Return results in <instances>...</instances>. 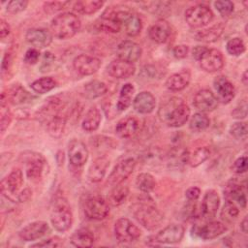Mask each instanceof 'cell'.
<instances>
[{
    "label": "cell",
    "mask_w": 248,
    "mask_h": 248,
    "mask_svg": "<svg viewBox=\"0 0 248 248\" xmlns=\"http://www.w3.org/2000/svg\"><path fill=\"white\" fill-rule=\"evenodd\" d=\"M45 158L38 153H30L26 159V176L32 181H39L44 172Z\"/></svg>",
    "instance_id": "21"
},
{
    "label": "cell",
    "mask_w": 248,
    "mask_h": 248,
    "mask_svg": "<svg viewBox=\"0 0 248 248\" xmlns=\"http://www.w3.org/2000/svg\"><path fill=\"white\" fill-rule=\"evenodd\" d=\"M68 4H70L69 1H48L44 3V10L48 14H53L65 9Z\"/></svg>",
    "instance_id": "50"
},
{
    "label": "cell",
    "mask_w": 248,
    "mask_h": 248,
    "mask_svg": "<svg viewBox=\"0 0 248 248\" xmlns=\"http://www.w3.org/2000/svg\"><path fill=\"white\" fill-rule=\"evenodd\" d=\"M108 91L106 83L100 80H91L84 84L83 93L87 99H95L103 96Z\"/></svg>",
    "instance_id": "36"
},
{
    "label": "cell",
    "mask_w": 248,
    "mask_h": 248,
    "mask_svg": "<svg viewBox=\"0 0 248 248\" xmlns=\"http://www.w3.org/2000/svg\"><path fill=\"white\" fill-rule=\"evenodd\" d=\"M116 15L122 28H124V31L128 36L135 37L140 33L142 29V21L137 14L126 10H116Z\"/></svg>",
    "instance_id": "9"
},
{
    "label": "cell",
    "mask_w": 248,
    "mask_h": 248,
    "mask_svg": "<svg viewBox=\"0 0 248 248\" xmlns=\"http://www.w3.org/2000/svg\"><path fill=\"white\" fill-rule=\"evenodd\" d=\"M23 184V174L20 169H14L1 181V193L8 200L13 201V197L19 194V190Z\"/></svg>",
    "instance_id": "8"
},
{
    "label": "cell",
    "mask_w": 248,
    "mask_h": 248,
    "mask_svg": "<svg viewBox=\"0 0 248 248\" xmlns=\"http://www.w3.org/2000/svg\"><path fill=\"white\" fill-rule=\"evenodd\" d=\"M224 195L226 200L232 201L234 203L236 202L242 208L246 207V194L244 188L240 184L230 182L224 191Z\"/></svg>",
    "instance_id": "29"
},
{
    "label": "cell",
    "mask_w": 248,
    "mask_h": 248,
    "mask_svg": "<svg viewBox=\"0 0 248 248\" xmlns=\"http://www.w3.org/2000/svg\"><path fill=\"white\" fill-rule=\"evenodd\" d=\"M210 156V150L206 146L199 147L192 154H189L187 164L192 168H197L201 164L204 163Z\"/></svg>",
    "instance_id": "42"
},
{
    "label": "cell",
    "mask_w": 248,
    "mask_h": 248,
    "mask_svg": "<svg viewBox=\"0 0 248 248\" xmlns=\"http://www.w3.org/2000/svg\"><path fill=\"white\" fill-rule=\"evenodd\" d=\"M114 235L119 242L131 243L138 240L141 234L140 230L129 219L119 218L114 224Z\"/></svg>",
    "instance_id": "6"
},
{
    "label": "cell",
    "mask_w": 248,
    "mask_h": 248,
    "mask_svg": "<svg viewBox=\"0 0 248 248\" xmlns=\"http://www.w3.org/2000/svg\"><path fill=\"white\" fill-rule=\"evenodd\" d=\"M88 149L86 145L79 140L73 139L68 146V158L72 166L82 167L88 159Z\"/></svg>",
    "instance_id": "15"
},
{
    "label": "cell",
    "mask_w": 248,
    "mask_h": 248,
    "mask_svg": "<svg viewBox=\"0 0 248 248\" xmlns=\"http://www.w3.org/2000/svg\"><path fill=\"white\" fill-rule=\"evenodd\" d=\"M109 76L115 78H128L132 77L136 72V67L134 63H130L121 59L112 60L107 67Z\"/></svg>",
    "instance_id": "22"
},
{
    "label": "cell",
    "mask_w": 248,
    "mask_h": 248,
    "mask_svg": "<svg viewBox=\"0 0 248 248\" xmlns=\"http://www.w3.org/2000/svg\"><path fill=\"white\" fill-rule=\"evenodd\" d=\"M135 219L145 229L153 231L160 227L164 220L163 214L150 202H140L133 206Z\"/></svg>",
    "instance_id": "3"
},
{
    "label": "cell",
    "mask_w": 248,
    "mask_h": 248,
    "mask_svg": "<svg viewBox=\"0 0 248 248\" xmlns=\"http://www.w3.org/2000/svg\"><path fill=\"white\" fill-rule=\"evenodd\" d=\"M185 20L192 28H202L210 23L214 17L212 10L204 4H197L185 11Z\"/></svg>",
    "instance_id": "5"
},
{
    "label": "cell",
    "mask_w": 248,
    "mask_h": 248,
    "mask_svg": "<svg viewBox=\"0 0 248 248\" xmlns=\"http://www.w3.org/2000/svg\"><path fill=\"white\" fill-rule=\"evenodd\" d=\"M218 100L213 92L208 89H202L196 93L193 100L194 107L201 112H209L218 106Z\"/></svg>",
    "instance_id": "19"
},
{
    "label": "cell",
    "mask_w": 248,
    "mask_h": 248,
    "mask_svg": "<svg viewBox=\"0 0 248 248\" xmlns=\"http://www.w3.org/2000/svg\"><path fill=\"white\" fill-rule=\"evenodd\" d=\"M40 58V51L39 49L37 48H29L26 52H25V55H24V62L27 63V64H30V65H34L38 62Z\"/></svg>",
    "instance_id": "52"
},
{
    "label": "cell",
    "mask_w": 248,
    "mask_h": 248,
    "mask_svg": "<svg viewBox=\"0 0 248 248\" xmlns=\"http://www.w3.org/2000/svg\"><path fill=\"white\" fill-rule=\"evenodd\" d=\"M142 49L139 44L131 40L122 41L116 47V56L118 59L134 63L141 56Z\"/></svg>",
    "instance_id": "17"
},
{
    "label": "cell",
    "mask_w": 248,
    "mask_h": 248,
    "mask_svg": "<svg viewBox=\"0 0 248 248\" xmlns=\"http://www.w3.org/2000/svg\"><path fill=\"white\" fill-rule=\"evenodd\" d=\"M11 63V59H10V54H5V56L3 57V60H2V71H7L8 68H9V65Z\"/></svg>",
    "instance_id": "60"
},
{
    "label": "cell",
    "mask_w": 248,
    "mask_h": 248,
    "mask_svg": "<svg viewBox=\"0 0 248 248\" xmlns=\"http://www.w3.org/2000/svg\"><path fill=\"white\" fill-rule=\"evenodd\" d=\"M52 34L45 28H31L25 34L26 42L34 48H44L48 46L52 42Z\"/></svg>",
    "instance_id": "18"
},
{
    "label": "cell",
    "mask_w": 248,
    "mask_h": 248,
    "mask_svg": "<svg viewBox=\"0 0 248 248\" xmlns=\"http://www.w3.org/2000/svg\"><path fill=\"white\" fill-rule=\"evenodd\" d=\"M135 183L137 188L143 193L151 192L156 186V181L154 176L148 172L140 173L137 176Z\"/></svg>",
    "instance_id": "41"
},
{
    "label": "cell",
    "mask_w": 248,
    "mask_h": 248,
    "mask_svg": "<svg viewBox=\"0 0 248 248\" xmlns=\"http://www.w3.org/2000/svg\"><path fill=\"white\" fill-rule=\"evenodd\" d=\"M96 27L100 31L108 33H118L122 29L116 11H107L96 21Z\"/></svg>",
    "instance_id": "25"
},
{
    "label": "cell",
    "mask_w": 248,
    "mask_h": 248,
    "mask_svg": "<svg viewBox=\"0 0 248 248\" xmlns=\"http://www.w3.org/2000/svg\"><path fill=\"white\" fill-rule=\"evenodd\" d=\"M232 115L236 119H243L247 116V104L245 100H243V102L235 107V108L232 111Z\"/></svg>",
    "instance_id": "53"
},
{
    "label": "cell",
    "mask_w": 248,
    "mask_h": 248,
    "mask_svg": "<svg viewBox=\"0 0 248 248\" xmlns=\"http://www.w3.org/2000/svg\"><path fill=\"white\" fill-rule=\"evenodd\" d=\"M135 93V87L132 83H125L119 92V97L116 103V108L119 111H123L128 108L133 101V95Z\"/></svg>",
    "instance_id": "34"
},
{
    "label": "cell",
    "mask_w": 248,
    "mask_h": 248,
    "mask_svg": "<svg viewBox=\"0 0 248 248\" xmlns=\"http://www.w3.org/2000/svg\"><path fill=\"white\" fill-rule=\"evenodd\" d=\"M54 61V55L49 52V51H46L44 53V58H43V65H42V68L45 66L46 69L48 65H50L52 62Z\"/></svg>",
    "instance_id": "59"
},
{
    "label": "cell",
    "mask_w": 248,
    "mask_h": 248,
    "mask_svg": "<svg viewBox=\"0 0 248 248\" xmlns=\"http://www.w3.org/2000/svg\"><path fill=\"white\" fill-rule=\"evenodd\" d=\"M109 167V160L105 157H99L93 161L88 170V178L91 182H100L106 175L107 170Z\"/></svg>",
    "instance_id": "28"
},
{
    "label": "cell",
    "mask_w": 248,
    "mask_h": 248,
    "mask_svg": "<svg viewBox=\"0 0 248 248\" xmlns=\"http://www.w3.org/2000/svg\"><path fill=\"white\" fill-rule=\"evenodd\" d=\"M158 116L167 126L178 128L188 121L190 108L183 99L179 97H171L160 105Z\"/></svg>",
    "instance_id": "1"
},
{
    "label": "cell",
    "mask_w": 248,
    "mask_h": 248,
    "mask_svg": "<svg viewBox=\"0 0 248 248\" xmlns=\"http://www.w3.org/2000/svg\"><path fill=\"white\" fill-rule=\"evenodd\" d=\"M213 87L218 102L224 105L231 103L235 96V88L233 84L225 76H218L215 78L213 80Z\"/></svg>",
    "instance_id": "13"
},
{
    "label": "cell",
    "mask_w": 248,
    "mask_h": 248,
    "mask_svg": "<svg viewBox=\"0 0 248 248\" xmlns=\"http://www.w3.org/2000/svg\"><path fill=\"white\" fill-rule=\"evenodd\" d=\"M10 31H11V28H10L9 23L5 19L1 18L0 19V37H1V39H4L5 37H7L10 34Z\"/></svg>",
    "instance_id": "56"
},
{
    "label": "cell",
    "mask_w": 248,
    "mask_h": 248,
    "mask_svg": "<svg viewBox=\"0 0 248 248\" xmlns=\"http://www.w3.org/2000/svg\"><path fill=\"white\" fill-rule=\"evenodd\" d=\"M105 2L101 0H83V1H78L74 4V10L79 14L83 15H92L99 11L103 6Z\"/></svg>",
    "instance_id": "37"
},
{
    "label": "cell",
    "mask_w": 248,
    "mask_h": 248,
    "mask_svg": "<svg viewBox=\"0 0 248 248\" xmlns=\"http://www.w3.org/2000/svg\"><path fill=\"white\" fill-rule=\"evenodd\" d=\"M31 195H32L31 190H30L29 188H25V189H23L21 192H19V194L17 195V201H18L19 202H26V201H28V200L30 199Z\"/></svg>",
    "instance_id": "58"
},
{
    "label": "cell",
    "mask_w": 248,
    "mask_h": 248,
    "mask_svg": "<svg viewBox=\"0 0 248 248\" xmlns=\"http://www.w3.org/2000/svg\"><path fill=\"white\" fill-rule=\"evenodd\" d=\"M71 243L76 247L85 248L91 247L95 241V237L93 232L85 228L78 229L74 232L70 238Z\"/></svg>",
    "instance_id": "31"
},
{
    "label": "cell",
    "mask_w": 248,
    "mask_h": 248,
    "mask_svg": "<svg viewBox=\"0 0 248 248\" xmlns=\"http://www.w3.org/2000/svg\"><path fill=\"white\" fill-rule=\"evenodd\" d=\"M207 49H208V47H206V46H195V47L193 48V50H192L193 57H194L196 60L199 61Z\"/></svg>",
    "instance_id": "57"
},
{
    "label": "cell",
    "mask_w": 248,
    "mask_h": 248,
    "mask_svg": "<svg viewBox=\"0 0 248 248\" xmlns=\"http://www.w3.org/2000/svg\"><path fill=\"white\" fill-rule=\"evenodd\" d=\"M184 227L180 224H170L161 230L155 236L154 241L160 244H174L182 240Z\"/></svg>",
    "instance_id": "11"
},
{
    "label": "cell",
    "mask_w": 248,
    "mask_h": 248,
    "mask_svg": "<svg viewBox=\"0 0 248 248\" xmlns=\"http://www.w3.org/2000/svg\"><path fill=\"white\" fill-rule=\"evenodd\" d=\"M74 69L82 76L95 74L101 67V60L95 56L79 54L73 61Z\"/></svg>",
    "instance_id": "16"
},
{
    "label": "cell",
    "mask_w": 248,
    "mask_h": 248,
    "mask_svg": "<svg viewBox=\"0 0 248 248\" xmlns=\"http://www.w3.org/2000/svg\"><path fill=\"white\" fill-rule=\"evenodd\" d=\"M210 124V119L204 112H196L189 121V128L192 132L200 133L208 128Z\"/></svg>",
    "instance_id": "39"
},
{
    "label": "cell",
    "mask_w": 248,
    "mask_h": 248,
    "mask_svg": "<svg viewBox=\"0 0 248 248\" xmlns=\"http://www.w3.org/2000/svg\"><path fill=\"white\" fill-rule=\"evenodd\" d=\"M156 106V100L152 93L148 91L140 92L133 100L134 109L141 114L151 113Z\"/></svg>",
    "instance_id": "26"
},
{
    "label": "cell",
    "mask_w": 248,
    "mask_h": 248,
    "mask_svg": "<svg viewBox=\"0 0 248 248\" xmlns=\"http://www.w3.org/2000/svg\"><path fill=\"white\" fill-rule=\"evenodd\" d=\"M219 205H220V197L218 193L213 189L207 190L202 201V205H201L202 216L208 221L213 219L217 213Z\"/></svg>",
    "instance_id": "20"
},
{
    "label": "cell",
    "mask_w": 248,
    "mask_h": 248,
    "mask_svg": "<svg viewBox=\"0 0 248 248\" xmlns=\"http://www.w3.org/2000/svg\"><path fill=\"white\" fill-rule=\"evenodd\" d=\"M0 115H1L0 116V129H1V132L4 133L12 121V113H11L8 106H6V104L2 103V102H1Z\"/></svg>",
    "instance_id": "46"
},
{
    "label": "cell",
    "mask_w": 248,
    "mask_h": 248,
    "mask_svg": "<svg viewBox=\"0 0 248 248\" xmlns=\"http://www.w3.org/2000/svg\"><path fill=\"white\" fill-rule=\"evenodd\" d=\"M190 73L187 70L170 75L167 81L166 86L170 91H180L188 86L190 82Z\"/></svg>",
    "instance_id": "30"
},
{
    "label": "cell",
    "mask_w": 248,
    "mask_h": 248,
    "mask_svg": "<svg viewBox=\"0 0 248 248\" xmlns=\"http://www.w3.org/2000/svg\"><path fill=\"white\" fill-rule=\"evenodd\" d=\"M85 216L90 220H103L109 213V206L108 202L101 196L96 195L88 198L83 206Z\"/></svg>",
    "instance_id": "7"
},
{
    "label": "cell",
    "mask_w": 248,
    "mask_h": 248,
    "mask_svg": "<svg viewBox=\"0 0 248 248\" xmlns=\"http://www.w3.org/2000/svg\"><path fill=\"white\" fill-rule=\"evenodd\" d=\"M201 68L207 73L220 71L225 64L223 54L216 48H208L199 60Z\"/></svg>",
    "instance_id": "12"
},
{
    "label": "cell",
    "mask_w": 248,
    "mask_h": 248,
    "mask_svg": "<svg viewBox=\"0 0 248 248\" xmlns=\"http://www.w3.org/2000/svg\"><path fill=\"white\" fill-rule=\"evenodd\" d=\"M136 160L134 158H126L120 161L111 170L108 178V183L109 185L115 186L121 184L126 180L134 171L136 167Z\"/></svg>",
    "instance_id": "10"
},
{
    "label": "cell",
    "mask_w": 248,
    "mask_h": 248,
    "mask_svg": "<svg viewBox=\"0 0 248 248\" xmlns=\"http://www.w3.org/2000/svg\"><path fill=\"white\" fill-rule=\"evenodd\" d=\"M226 48L229 54L232 56H239L245 51V44L240 38H232L228 41Z\"/></svg>",
    "instance_id": "44"
},
{
    "label": "cell",
    "mask_w": 248,
    "mask_h": 248,
    "mask_svg": "<svg viewBox=\"0 0 248 248\" xmlns=\"http://www.w3.org/2000/svg\"><path fill=\"white\" fill-rule=\"evenodd\" d=\"M240 230L242 231V232L247 233V231H248V219H247V216H245L243 218V220L241 221V223H240Z\"/></svg>",
    "instance_id": "61"
},
{
    "label": "cell",
    "mask_w": 248,
    "mask_h": 248,
    "mask_svg": "<svg viewBox=\"0 0 248 248\" xmlns=\"http://www.w3.org/2000/svg\"><path fill=\"white\" fill-rule=\"evenodd\" d=\"M188 52H189V46L186 45H177L172 49L173 56L178 59L185 58L187 56Z\"/></svg>",
    "instance_id": "54"
},
{
    "label": "cell",
    "mask_w": 248,
    "mask_h": 248,
    "mask_svg": "<svg viewBox=\"0 0 248 248\" xmlns=\"http://www.w3.org/2000/svg\"><path fill=\"white\" fill-rule=\"evenodd\" d=\"M170 26L165 19H159L148 29V37L157 44L166 43L170 36Z\"/></svg>",
    "instance_id": "27"
},
{
    "label": "cell",
    "mask_w": 248,
    "mask_h": 248,
    "mask_svg": "<svg viewBox=\"0 0 248 248\" xmlns=\"http://www.w3.org/2000/svg\"><path fill=\"white\" fill-rule=\"evenodd\" d=\"M247 79H248V78H247V71H245L243 73V75H242V78H241V80H242L244 85H247Z\"/></svg>",
    "instance_id": "62"
},
{
    "label": "cell",
    "mask_w": 248,
    "mask_h": 248,
    "mask_svg": "<svg viewBox=\"0 0 248 248\" xmlns=\"http://www.w3.org/2000/svg\"><path fill=\"white\" fill-rule=\"evenodd\" d=\"M194 231L200 238L211 240L223 234L227 231V227L222 222L210 221L202 227H195Z\"/></svg>",
    "instance_id": "23"
},
{
    "label": "cell",
    "mask_w": 248,
    "mask_h": 248,
    "mask_svg": "<svg viewBox=\"0 0 248 248\" xmlns=\"http://www.w3.org/2000/svg\"><path fill=\"white\" fill-rule=\"evenodd\" d=\"M224 29H225V27L222 23H217L215 25H212L209 28L199 31L195 35V38L197 41H200V42L213 43L221 37Z\"/></svg>",
    "instance_id": "33"
},
{
    "label": "cell",
    "mask_w": 248,
    "mask_h": 248,
    "mask_svg": "<svg viewBox=\"0 0 248 248\" xmlns=\"http://www.w3.org/2000/svg\"><path fill=\"white\" fill-rule=\"evenodd\" d=\"M140 128V122L137 117L126 116L118 121L115 132L122 139H131L136 136Z\"/></svg>",
    "instance_id": "24"
},
{
    "label": "cell",
    "mask_w": 248,
    "mask_h": 248,
    "mask_svg": "<svg viewBox=\"0 0 248 248\" xmlns=\"http://www.w3.org/2000/svg\"><path fill=\"white\" fill-rule=\"evenodd\" d=\"M215 9L219 12V14L223 16H230L233 12V3L232 1H215L214 2Z\"/></svg>",
    "instance_id": "47"
},
{
    "label": "cell",
    "mask_w": 248,
    "mask_h": 248,
    "mask_svg": "<svg viewBox=\"0 0 248 248\" xmlns=\"http://www.w3.org/2000/svg\"><path fill=\"white\" fill-rule=\"evenodd\" d=\"M27 5H28V2L26 0H13L8 2L6 10L8 13L15 15L24 11Z\"/></svg>",
    "instance_id": "49"
},
{
    "label": "cell",
    "mask_w": 248,
    "mask_h": 248,
    "mask_svg": "<svg viewBox=\"0 0 248 248\" xmlns=\"http://www.w3.org/2000/svg\"><path fill=\"white\" fill-rule=\"evenodd\" d=\"M238 214H239V210L236 204L232 201L226 200V202L221 212L222 219L225 220L226 222H232L237 218Z\"/></svg>",
    "instance_id": "43"
},
{
    "label": "cell",
    "mask_w": 248,
    "mask_h": 248,
    "mask_svg": "<svg viewBox=\"0 0 248 248\" xmlns=\"http://www.w3.org/2000/svg\"><path fill=\"white\" fill-rule=\"evenodd\" d=\"M101 121H102V115L100 110L96 107H91L87 110L81 122V128L85 132H94L99 128Z\"/></svg>",
    "instance_id": "32"
},
{
    "label": "cell",
    "mask_w": 248,
    "mask_h": 248,
    "mask_svg": "<svg viewBox=\"0 0 248 248\" xmlns=\"http://www.w3.org/2000/svg\"><path fill=\"white\" fill-rule=\"evenodd\" d=\"M50 232L49 225L45 221H34L23 227L18 232V236L23 241H35Z\"/></svg>",
    "instance_id": "14"
},
{
    "label": "cell",
    "mask_w": 248,
    "mask_h": 248,
    "mask_svg": "<svg viewBox=\"0 0 248 248\" xmlns=\"http://www.w3.org/2000/svg\"><path fill=\"white\" fill-rule=\"evenodd\" d=\"M247 168H248V160H247V156L244 155V156H241V157L237 158L233 162V164L232 166V170L234 173L241 174V173L246 172Z\"/></svg>",
    "instance_id": "51"
},
{
    "label": "cell",
    "mask_w": 248,
    "mask_h": 248,
    "mask_svg": "<svg viewBox=\"0 0 248 248\" xmlns=\"http://www.w3.org/2000/svg\"><path fill=\"white\" fill-rule=\"evenodd\" d=\"M32 98L34 97L20 85L13 86L7 93V102L9 100V102L14 105L24 104L32 100Z\"/></svg>",
    "instance_id": "35"
},
{
    "label": "cell",
    "mask_w": 248,
    "mask_h": 248,
    "mask_svg": "<svg viewBox=\"0 0 248 248\" xmlns=\"http://www.w3.org/2000/svg\"><path fill=\"white\" fill-rule=\"evenodd\" d=\"M50 222L52 227L58 232L68 231L73 224V213L68 202L60 197L53 203L50 212Z\"/></svg>",
    "instance_id": "4"
},
{
    "label": "cell",
    "mask_w": 248,
    "mask_h": 248,
    "mask_svg": "<svg viewBox=\"0 0 248 248\" xmlns=\"http://www.w3.org/2000/svg\"><path fill=\"white\" fill-rule=\"evenodd\" d=\"M80 27L81 21L79 17L70 12L59 14L50 22V32L52 36L59 40H67L74 37Z\"/></svg>",
    "instance_id": "2"
},
{
    "label": "cell",
    "mask_w": 248,
    "mask_h": 248,
    "mask_svg": "<svg viewBox=\"0 0 248 248\" xmlns=\"http://www.w3.org/2000/svg\"><path fill=\"white\" fill-rule=\"evenodd\" d=\"M63 245V241L58 236H52L46 239H44L40 242L32 244L30 247H44V248H55Z\"/></svg>",
    "instance_id": "48"
},
{
    "label": "cell",
    "mask_w": 248,
    "mask_h": 248,
    "mask_svg": "<svg viewBox=\"0 0 248 248\" xmlns=\"http://www.w3.org/2000/svg\"><path fill=\"white\" fill-rule=\"evenodd\" d=\"M247 123L246 122H235L230 128L231 135L236 140H245L247 138Z\"/></svg>",
    "instance_id": "45"
},
{
    "label": "cell",
    "mask_w": 248,
    "mask_h": 248,
    "mask_svg": "<svg viewBox=\"0 0 248 248\" xmlns=\"http://www.w3.org/2000/svg\"><path fill=\"white\" fill-rule=\"evenodd\" d=\"M128 195H129L128 186L122 185V183L115 185L108 195V203H110L113 206H118L126 201Z\"/></svg>",
    "instance_id": "38"
},
{
    "label": "cell",
    "mask_w": 248,
    "mask_h": 248,
    "mask_svg": "<svg viewBox=\"0 0 248 248\" xmlns=\"http://www.w3.org/2000/svg\"><path fill=\"white\" fill-rule=\"evenodd\" d=\"M185 196L191 202L197 201L199 199V197L201 196V190L198 187H190L186 190Z\"/></svg>",
    "instance_id": "55"
},
{
    "label": "cell",
    "mask_w": 248,
    "mask_h": 248,
    "mask_svg": "<svg viewBox=\"0 0 248 248\" xmlns=\"http://www.w3.org/2000/svg\"><path fill=\"white\" fill-rule=\"evenodd\" d=\"M56 86V81L51 77H43L31 83V88L38 94H45Z\"/></svg>",
    "instance_id": "40"
}]
</instances>
